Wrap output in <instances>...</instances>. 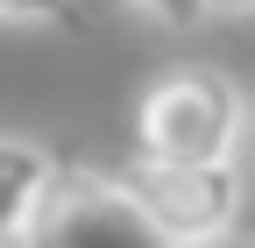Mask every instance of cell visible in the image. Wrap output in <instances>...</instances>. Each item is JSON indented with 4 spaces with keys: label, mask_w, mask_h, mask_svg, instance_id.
Segmentation results:
<instances>
[{
    "label": "cell",
    "mask_w": 255,
    "mask_h": 248,
    "mask_svg": "<svg viewBox=\"0 0 255 248\" xmlns=\"http://www.w3.org/2000/svg\"><path fill=\"white\" fill-rule=\"evenodd\" d=\"M0 21H21V28H85L78 0H0Z\"/></svg>",
    "instance_id": "5"
},
{
    "label": "cell",
    "mask_w": 255,
    "mask_h": 248,
    "mask_svg": "<svg viewBox=\"0 0 255 248\" xmlns=\"http://www.w3.org/2000/svg\"><path fill=\"white\" fill-rule=\"evenodd\" d=\"M36 234H43V248H170L142 220V206L121 192L114 170H78V163L57 170Z\"/></svg>",
    "instance_id": "3"
},
{
    "label": "cell",
    "mask_w": 255,
    "mask_h": 248,
    "mask_svg": "<svg viewBox=\"0 0 255 248\" xmlns=\"http://www.w3.org/2000/svg\"><path fill=\"white\" fill-rule=\"evenodd\" d=\"M248 135H255V100H248Z\"/></svg>",
    "instance_id": "10"
},
{
    "label": "cell",
    "mask_w": 255,
    "mask_h": 248,
    "mask_svg": "<svg viewBox=\"0 0 255 248\" xmlns=\"http://www.w3.org/2000/svg\"><path fill=\"white\" fill-rule=\"evenodd\" d=\"M191 248H255L248 234H213V241H191Z\"/></svg>",
    "instance_id": "8"
},
{
    "label": "cell",
    "mask_w": 255,
    "mask_h": 248,
    "mask_svg": "<svg viewBox=\"0 0 255 248\" xmlns=\"http://www.w3.org/2000/svg\"><path fill=\"white\" fill-rule=\"evenodd\" d=\"M121 192L142 206V220L163 234L170 248L191 241H213V234H234V213H241V163H128L114 170Z\"/></svg>",
    "instance_id": "2"
},
{
    "label": "cell",
    "mask_w": 255,
    "mask_h": 248,
    "mask_svg": "<svg viewBox=\"0 0 255 248\" xmlns=\"http://www.w3.org/2000/svg\"><path fill=\"white\" fill-rule=\"evenodd\" d=\"M206 14H255V0H206Z\"/></svg>",
    "instance_id": "7"
},
{
    "label": "cell",
    "mask_w": 255,
    "mask_h": 248,
    "mask_svg": "<svg viewBox=\"0 0 255 248\" xmlns=\"http://www.w3.org/2000/svg\"><path fill=\"white\" fill-rule=\"evenodd\" d=\"M0 248H43V234L28 227V234H14V241H0Z\"/></svg>",
    "instance_id": "9"
},
{
    "label": "cell",
    "mask_w": 255,
    "mask_h": 248,
    "mask_svg": "<svg viewBox=\"0 0 255 248\" xmlns=\"http://www.w3.org/2000/svg\"><path fill=\"white\" fill-rule=\"evenodd\" d=\"M248 135V100L213 64H170L135 100V156L142 163H234Z\"/></svg>",
    "instance_id": "1"
},
{
    "label": "cell",
    "mask_w": 255,
    "mask_h": 248,
    "mask_svg": "<svg viewBox=\"0 0 255 248\" xmlns=\"http://www.w3.org/2000/svg\"><path fill=\"white\" fill-rule=\"evenodd\" d=\"M57 156L28 135H0V241H14L43 220L50 206V184H57Z\"/></svg>",
    "instance_id": "4"
},
{
    "label": "cell",
    "mask_w": 255,
    "mask_h": 248,
    "mask_svg": "<svg viewBox=\"0 0 255 248\" xmlns=\"http://www.w3.org/2000/svg\"><path fill=\"white\" fill-rule=\"evenodd\" d=\"M121 7H135L156 28H199L206 21V0H121Z\"/></svg>",
    "instance_id": "6"
}]
</instances>
